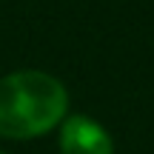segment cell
I'll use <instances>...</instances> for the list:
<instances>
[{
	"mask_svg": "<svg viewBox=\"0 0 154 154\" xmlns=\"http://www.w3.org/2000/svg\"><path fill=\"white\" fill-rule=\"evenodd\" d=\"M69 94L57 77L23 69L0 77V137L32 140L66 120Z\"/></svg>",
	"mask_w": 154,
	"mask_h": 154,
	"instance_id": "cell-1",
	"label": "cell"
},
{
	"mask_svg": "<svg viewBox=\"0 0 154 154\" xmlns=\"http://www.w3.org/2000/svg\"><path fill=\"white\" fill-rule=\"evenodd\" d=\"M60 151L63 154H114L111 137L97 120L86 114H72L60 126Z\"/></svg>",
	"mask_w": 154,
	"mask_h": 154,
	"instance_id": "cell-2",
	"label": "cell"
}]
</instances>
